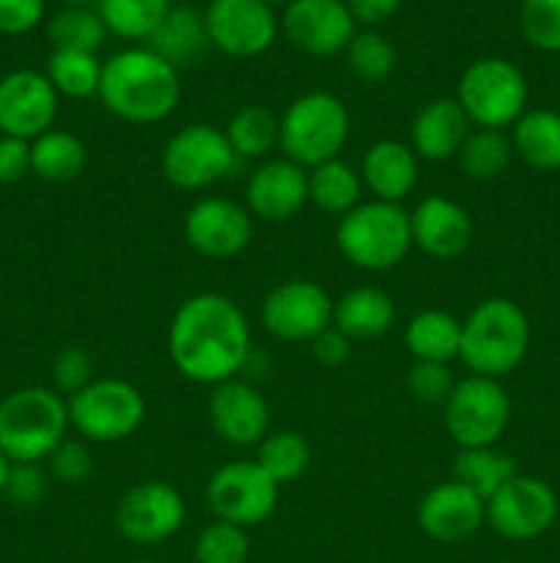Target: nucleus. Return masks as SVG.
<instances>
[{
  "label": "nucleus",
  "mask_w": 560,
  "mask_h": 563,
  "mask_svg": "<svg viewBox=\"0 0 560 563\" xmlns=\"http://www.w3.org/2000/svg\"><path fill=\"white\" fill-rule=\"evenodd\" d=\"M170 9H173V0H102L97 11L113 36L148 42Z\"/></svg>",
  "instance_id": "nucleus-34"
},
{
  "label": "nucleus",
  "mask_w": 560,
  "mask_h": 563,
  "mask_svg": "<svg viewBox=\"0 0 560 563\" xmlns=\"http://www.w3.org/2000/svg\"><path fill=\"white\" fill-rule=\"evenodd\" d=\"M132 563H157V561H132Z\"/></svg>",
  "instance_id": "nucleus-52"
},
{
  "label": "nucleus",
  "mask_w": 560,
  "mask_h": 563,
  "mask_svg": "<svg viewBox=\"0 0 560 563\" xmlns=\"http://www.w3.org/2000/svg\"><path fill=\"white\" fill-rule=\"evenodd\" d=\"M344 53L346 66L360 82H382L395 69V47L377 31H357Z\"/></svg>",
  "instance_id": "nucleus-38"
},
{
  "label": "nucleus",
  "mask_w": 560,
  "mask_h": 563,
  "mask_svg": "<svg viewBox=\"0 0 560 563\" xmlns=\"http://www.w3.org/2000/svg\"><path fill=\"white\" fill-rule=\"evenodd\" d=\"M445 429L459 449L497 445L511 423V399L500 379H456L453 394L445 401Z\"/></svg>",
  "instance_id": "nucleus-10"
},
{
  "label": "nucleus",
  "mask_w": 560,
  "mask_h": 563,
  "mask_svg": "<svg viewBox=\"0 0 560 563\" xmlns=\"http://www.w3.org/2000/svg\"><path fill=\"white\" fill-rule=\"evenodd\" d=\"M530 339V319L519 302L508 297H489L461 319L459 361L475 377L500 379L522 366Z\"/></svg>",
  "instance_id": "nucleus-3"
},
{
  "label": "nucleus",
  "mask_w": 560,
  "mask_h": 563,
  "mask_svg": "<svg viewBox=\"0 0 560 563\" xmlns=\"http://www.w3.org/2000/svg\"><path fill=\"white\" fill-rule=\"evenodd\" d=\"M31 174V141L0 135V185H16Z\"/></svg>",
  "instance_id": "nucleus-46"
},
{
  "label": "nucleus",
  "mask_w": 560,
  "mask_h": 563,
  "mask_svg": "<svg viewBox=\"0 0 560 563\" xmlns=\"http://www.w3.org/2000/svg\"><path fill=\"white\" fill-rule=\"evenodd\" d=\"M456 99L472 126L511 130L527 110V80L505 58H478L461 71Z\"/></svg>",
  "instance_id": "nucleus-8"
},
{
  "label": "nucleus",
  "mask_w": 560,
  "mask_h": 563,
  "mask_svg": "<svg viewBox=\"0 0 560 563\" xmlns=\"http://www.w3.org/2000/svg\"><path fill=\"white\" fill-rule=\"evenodd\" d=\"M236 159H267L280 143V119L267 104H245L225 124Z\"/></svg>",
  "instance_id": "nucleus-32"
},
{
  "label": "nucleus",
  "mask_w": 560,
  "mask_h": 563,
  "mask_svg": "<svg viewBox=\"0 0 560 563\" xmlns=\"http://www.w3.org/2000/svg\"><path fill=\"white\" fill-rule=\"evenodd\" d=\"M184 240L206 258H234L250 245L253 214L231 198H201L184 214Z\"/></svg>",
  "instance_id": "nucleus-18"
},
{
  "label": "nucleus",
  "mask_w": 560,
  "mask_h": 563,
  "mask_svg": "<svg viewBox=\"0 0 560 563\" xmlns=\"http://www.w3.org/2000/svg\"><path fill=\"white\" fill-rule=\"evenodd\" d=\"M558 493L552 484L536 476L511 478L500 493L486 500V522L494 533L511 542H530L544 537L558 520Z\"/></svg>",
  "instance_id": "nucleus-12"
},
{
  "label": "nucleus",
  "mask_w": 560,
  "mask_h": 563,
  "mask_svg": "<svg viewBox=\"0 0 560 563\" xmlns=\"http://www.w3.org/2000/svg\"><path fill=\"white\" fill-rule=\"evenodd\" d=\"M483 522H486V504L456 478L432 487L417 504V526L434 542H467L481 531Z\"/></svg>",
  "instance_id": "nucleus-20"
},
{
  "label": "nucleus",
  "mask_w": 560,
  "mask_h": 563,
  "mask_svg": "<svg viewBox=\"0 0 560 563\" xmlns=\"http://www.w3.org/2000/svg\"><path fill=\"white\" fill-rule=\"evenodd\" d=\"M47 80L53 82L58 97H97L99 82H102V60L97 58V53L53 49V55L47 58Z\"/></svg>",
  "instance_id": "nucleus-35"
},
{
  "label": "nucleus",
  "mask_w": 560,
  "mask_h": 563,
  "mask_svg": "<svg viewBox=\"0 0 560 563\" xmlns=\"http://www.w3.org/2000/svg\"><path fill=\"white\" fill-rule=\"evenodd\" d=\"M472 132V121L456 97H437L423 104L412 119L410 146L417 159L445 163L459 154L467 135Z\"/></svg>",
  "instance_id": "nucleus-23"
},
{
  "label": "nucleus",
  "mask_w": 560,
  "mask_h": 563,
  "mask_svg": "<svg viewBox=\"0 0 560 563\" xmlns=\"http://www.w3.org/2000/svg\"><path fill=\"white\" fill-rule=\"evenodd\" d=\"M9 471H11V462H9V456H5L3 451H0V495H3V489H5V482H9Z\"/></svg>",
  "instance_id": "nucleus-49"
},
{
  "label": "nucleus",
  "mask_w": 560,
  "mask_h": 563,
  "mask_svg": "<svg viewBox=\"0 0 560 563\" xmlns=\"http://www.w3.org/2000/svg\"><path fill=\"white\" fill-rule=\"evenodd\" d=\"M49 374H53V390L64 396V399L80 394L86 385H91L97 379L93 377V357L82 346H66V350H60L55 355Z\"/></svg>",
  "instance_id": "nucleus-42"
},
{
  "label": "nucleus",
  "mask_w": 560,
  "mask_h": 563,
  "mask_svg": "<svg viewBox=\"0 0 560 563\" xmlns=\"http://www.w3.org/2000/svg\"><path fill=\"white\" fill-rule=\"evenodd\" d=\"M349 352H351V341L335 328H327L324 333H318L316 339L311 341V355L318 366H327V368L344 366V363L349 361Z\"/></svg>",
  "instance_id": "nucleus-47"
},
{
  "label": "nucleus",
  "mask_w": 560,
  "mask_h": 563,
  "mask_svg": "<svg viewBox=\"0 0 560 563\" xmlns=\"http://www.w3.org/2000/svg\"><path fill=\"white\" fill-rule=\"evenodd\" d=\"M250 352L253 333L245 311L217 291L187 297L170 319V363L192 383L214 388L239 377Z\"/></svg>",
  "instance_id": "nucleus-1"
},
{
  "label": "nucleus",
  "mask_w": 560,
  "mask_h": 563,
  "mask_svg": "<svg viewBox=\"0 0 560 563\" xmlns=\"http://www.w3.org/2000/svg\"><path fill=\"white\" fill-rule=\"evenodd\" d=\"M97 97L126 124H157L179 104V69L148 47L121 49L102 64Z\"/></svg>",
  "instance_id": "nucleus-2"
},
{
  "label": "nucleus",
  "mask_w": 560,
  "mask_h": 563,
  "mask_svg": "<svg viewBox=\"0 0 560 563\" xmlns=\"http://www.w3.org/2000/svg\"><path fill=\"white\" fill-rule=\"evenodd\" d=\"M88 152L86 143L69 130H47L31 141V174L49 185H66L75 181L86 170Z\"/></svg>",
  "instance_id": "nucleus-29"
},
{
  "label": "nucleus",
  "mask_w": 560,
  "mask_h": 563,
  "mask_svg": "<svg viewBox=\"0 0 560 563\" xmlns=\"http://www.w3.org/2000/svg\"><path fill=\"white\" fill-rule=\"evenodd\" d=\"M412 245L437 262H453L475 236V223L461 203L448 196H428L410 212Z\"/></svg>",
  "instance_id": "nucleus-22"
},
{
  "label": "nucleus",
  "mask_w": 560,
  "mask_h": 563,
  "mask_svg": "<svg viewBox=\"0 0 560 563\" xmlns=\"http://www.w3.org/2000/svg\"><path fill=\"white\" fill-rule=\"evenodd\" d=\"M66 5H75V9H99L102 0H64Z\"/></svg>",
  "instance_id": "nucleus-50"
},
{
  "label": "nucleus",
  "mask_w": 560,
  "mask_h": 563,
  "mask_svg": "<svg viewBox=\"0 0 560 563\" xmlns=\"http://www.w3.org/2000/svg\"><path fill=\"white\" fill-rule=\"evenodd\" d=\"M456 377L448 363L415 361L406 372V390L423 405H445L453 394Z\"/></svg>",
  "instance_id": "nucleus-41"
},
{
  "label": "nucleus",
  "mask_w": 560,
  "mask_h": 563,
  "mask_svg": "<svg viewBox=\"0 0 560 563\" xmlns=\"http://www.w3.org/2000/svg\"><path fill=\"white\" fill-rule=\"evenodd\" d=\"M280 487L256 460H236L217 467L206 482V506L214 520L239 528L267 522L278 509Z\"/></svg>",
  "instance_id": "nucleus-11"
},
{
  "label": "nucleus",
  "mask_w": 560,
  "mask_h": 563,
  "mask_svg": "<svg viewBox=\"0 0 560 563\" xmlns=\"http://www.w3.org/2000/svg\"><path fill=\"white\" fill-rule=\"evenodd\" d=\"M192 555H195V563H247L250 537L245 528L214 520L198 533Z\"/></svg>",
  "instance_id": "nucleus-39"
},
{
  "label": "nucleus",
  "mask_w": 560,
  "mask_h": 563,
  "mask_svg": "<svg viewBox=\"0 0 560 563\" xmlns=\"http://www.w3.org/2000/svg\"><path fill=\"white\" fill-rule=\"evenodd\" d=\"M3 495L14 506L42 504L44 495H47V473L36 462H16V465H11Z\"/></svg>",
  "instance_id": "nucleus-44"
},
{
  "label": "nucleus",
  "mask_w": 560,
  "mask_h": 563,
  "mask_svg": "<svg viewBox=\"0 0 560 563\" xmlns=\"http://www.w3.org/2000/svg\"><path fill=\"white\" fill-rule=\"evenodd\" d=\"M264 3H267L269 9H275V5H289L291 0H264Z\"/></svg>",
  "instance_id": "nucleus-51"
},
{
  "label": "nucleus",
  "mask_w": 560,
  "mask_h": 563,
  "mask_svg": "<svg viewBox=\"0 0 560 563\" xmlns=\"http://www.w3.org/2000/svg\"><path fill=\"white\" fill-rule=\"evenodd\" d=\"M362 187L377 201L401 203L417 185V154L404 141H377L362 157Z\"/></svg>",
  "instance_id": "nucleus-24"
},
{
  "label": "nucleus",
  "mask_w": 560,
  "mask_h": 563,
  "mask_svg": "<svg viewBox=\"0 0 560 563\" xmlns=\"http://www.w3.org/2000/svg\"><path fill=\"white\" fill-rule=\"evenodd\" d=\"M236 163L225 132L203 121L173 132L159 157L163 176L179 190H206L234 174Z\"/></svg>",
  "instance_id": "nucleus-9"
},
{
  "label": "nucleus",
  "mask_w": 560,
  "mask_h": 563,
  "mask_svg": "<svg viewBox=\"0 0 560 563\" xmlns=\"http://www.w3.org/2000/svg\"><path fill=\"white\" fill-rule=\"evenodd\" d=\"M247 212L264 223H283L307 203V170L285 157L264 159L245 185Z\"/></svg>",
  "instance_id": "nucleus-21"
},
{
  "label": "nucleus",
  "mask_w": 560,
  "mask_h": 563,
  "mask_svg": "<svg viewBox=\"0 0 560 563\" xmlns=\"http://www.w3.org/2000/svg\"><path fill=\"white\" fill-rule=\"evenodd\" d=\"M58 99V91L42 71H9L0 80V135L36 141L55 126Z\"/></svg>",
  "instance_id": "nucleus-16"
},
{
  "label": "nucleus",
  "mask_w": 560,
  "mask_h": 563,
  "mask_svg": "<svg viewBox=\"0 0 560 563\" xmlns=\"http://www.w3.org/2000/svg\"><path fill=\"white\" fill-rule=\"evenodd\" d=\"M333 297L311 278H291L269 289L261 306V322L269 335L289 344H311L333 328Z\"/></svg>",
  "instance_id": "nucleus-13"
},
{
  "label": "nucleus",
  "mask_w": 560,
  "mask_h": 563,
  "mask_svg": "<svg viewBox=\"0 0 560 563\" xmlns=\"http://www.w3.org/2000/svg\"><path fill=\"white\" fill-rule=\"evenodd\" d=\"M69 429V407L53 388L31 385L0 401V451L11 465L44 462Z\"/></svg>",
  "instance_id": "nucleus-5"
},
{
  "label": "nucleus",
  "mask_w": 560,
  "mask_h": 563,
  "mask_svg": "<svg viewBox=\"0 0 560 563\" xmlns=\"http://www.w3.org/2000/svg\"><path fill=\"white\" fill-rule=\"evenodd\" d=\"M44 462H47L49 476L60 484H82L93 473V456L86 440H60Z\"/></svg>",
  "instance_id": "nucleus-43"
},
{
  "label": "nucleus",
  "mask_w": 560,
  "mask_h": 563,
  "mask_svg": "<svg viewBox=\"0 0 560 563\" xmlns=\"http://www.w3.org/2000/svg\"><path fill=\"white\" fill-rule=\"evenodd\" d=\"M209 47L212 42H209L203 14H198L190 5H173L148 38V49L168 60L173 69L198 66L206 58Z\"/></svg>",
  "instance_id": "nucleus-26"
},
{
  "label": "nucleus",
  "mask_w": 560,
  "mask_h": 563,
  "mask_svg": "<svg viewBox=\"0 0 560 563\" xmlns=\"http://www.w3.org/2000/svg\"><path fill=\"white\" fill-rule=\"evenodd\" d=\"M395 322V302L379 286H357L333 302V328L349 341L382 339Z\"/></svg>",
  "instance_id": "nucleus-25"
},
{
  "label": "nucleus",
  "mask_w": 560,
  "mask_h": 563,
  "mask_svg": "<svg viewBox=\"0 0 560 563\" xmlns=\"http://www.w3.org/2000/svg\"><path fill=\"white\" fill-rule=\"evenodd\" d=\"M108 27L102 16L93 9H75L66 5L47 22V38L53 49H80V53H97L102 47Z\"/></svg>",
  "instance_id": "nucleus-37"
},
{
  "label": "nucleus",
  "mask_w": 560,
  "mask_h": 563,
  "mask_svg": "<svg viewBox=\"0 0 560 563\" xmlns=\"http://www.w3.org/2000/svg\"><path fill=\"white\" fill-rule=\"evenodd\" d=\"M335 245L340 256L366 273H384L399 267L412 251L410 212L401 203L360 201L351 212L338 218Z\"/></svg>",
  "instance_id": "nucleus-4"
},
{
  "label": "nucleus",
  "mask_w": 560,
  "mask_h": 563,
  "mask_svg": "<svg viewBox=\"0 0 560 563\" xmlns=\"http://www.w3.org/2000/svg\"><path fill=\"white\" fill-rule=\"evenodd\" d=\"M256 462L278 487H285V484L305 476L307 465H311V445L294 429H280V432H269L258 443Z\"/></svg>",
  "instance_id": "nucleus-36"
},
{
  "label": "nucleus",
  "mask_w": 560,
  "mask_h": 563,
  "mask_svg": "<svg viewBox=\"0 0 560 563\" xmlns=\"http://www.w3.org/2000/svg\"><path fill=\"white\" fill-rule=\"evenodd\" d=\"M283 33L305 55L329 58L349 47L357 20L346 0H291L283 11Z\"/></svg>",
  "instance_id": "nucleus-17"
},
{
  "label": "nucleus",
  "mask_w": 560,
  "mask_h": 563,
  "mask_svg": "<svg viewBox=\"0 0 560 563\" xmlns=\"http://www.w3.org/2000/svg\"><path fill=\"white\" fill-rule=\"evenodd\" d=\"M44 20V0H0V33L22 36Z\"/></svg>",
  "instance_id": "nucleus-45"
},
{
  "label": "nucleus",
  "mask_w": 560,
  "mask_h": 563,
  "mask_svg": "<svg viewBox=\"0 0 560 563\" xmlns=\"http://www.w3.org/2000/svg\"><path fill=\"white\" fill-rule=\"evenodd\" d=\"M519 27L530 47L560 53V0H522Z\"/></svg>",
  "instance_id": "nucleus-40"
},
{
  "label": "nucleus",
  "mask_w": 560,
  "mask_h": 563,
  "mask_svg": "<svg viewBox=\"0 0 560 563\" xmlns=\"http://www.w3.org/2000/svg\"><path fill=\"white\" fill-rule=\"evenodd\" d=\"M351 119L335 93L307 91L280 115V152L305 170L340 157L349 141Z\"/></svg>",
  "instance_id": "nucleus-6"
},
{
  "label": "nucleus",
  "mask_w": 560,
  "mask_h": 563,
  "mask_svg": "<svg viewBox=\"0 0 560 563\" xmlns=\"http://www.w3.org/2000/svg\"><path fill=\"white\" fill-rule=\"evenodd\" d=\"M206 410L214 432L234 449H253L269 434V405L247 379L214 385Z\"/></svg>",
  "instance_id": "nucleus-19"
},
{
  "label": "nucleus",
  "mask_w": 560,
  "mask_h": 563,
  "mask_svg": "<svg viewBox=\"0 0 560 563\" xmlns=\"http://www.w3.org/2000/svg\"><path fill=\"white\" fill-rule=\"evenodd\" d=\"M69 427L86 443H121L146 421V399L132 383L119 377L93 379L66 399Z\"/></svg>",
  "instance_id": "nucleus-7"
},
{
  "label": "nucleus",
  "mask_w": 560,
  "mask_h": 563,
  "mask_svg": "<svg viewBox=\"0 0 560 563\" xmlns=\"http://www.w3.org/2000/svg\"><path fill=\"white\" fill-rule=\"evenodd\" d=\"M203 22L212 47L228 58L264 55L278 36V16L264 0H209Z\"/></svg>",
  "instance_id": "nucleus-15"
},
{
  "label": "nucleus",
  "mask_w": 560,
  "mask_h": 563,
  "mask_svg": "<svg viewBox=\"0 0 560 563\" xmlns=\"http://www.w3.org/2000/svg\"><path fill=\"white\" fill-rule=\"evenodd\" d=\"M362 176L340 157L307 170V201L322 212L344 218L360 203Z\"/></svg>",
  "instance_id": "nucleus-30"
},
{
  "label": "nucleus",
  "mask_w": 560,
  "mask_h": 563,
  "mask_svg": "<svg viewBox=\"0 0 560 563\" xmlns=\"http://www.w3.org/2000/svg\"><path fill=\"white\" fill-rule=\"evenodd\" d=\"M514 476H519L514 456L500 451L497 445L486 449H459L453 462V478L478 495L486 504L494 493L505 487Z\"/></svg>",
  "instance_id": "nucleus-31"
},
{
  "label": "nucleus",
  "mask_w": 560,
  "mask_h": 563,
  "mask_svg": "<svg viewBox=\"0 0 560 563\" xmlns=\"http://www.w3.org/2000/svg\"><path fill=\"white\" fill-rule=\"evenodd\" d=\"M346 5L362 25H382L399 11L401 0H346Z\"/></svg>",
  "instance_id": "nucleus-48"
},
{
  "label": "nucleus",
  "mask_w": 560,
  "mask_h": 563,
  "mask_svg": "<svg viewBox=\"0 0 560 563\" xmlns=\"http://www.w3.org/2000/svg\"><path fill=\"white\" fill-rule=\"evenodd\" d=\"M404 344L415 361L450 363L461 350V319L443 308H426L406 324Z\"/></svg>",
  "instance_id": "nucleus-28"
},
{
  "label": "nucleus",
  "mask_w": 560,
  "mask_h": 563,
  "mask_svg": "<svg viewBox=\"0 0 560 563\" xmlns=\"http://www.w3.org/2000/svg\"><path fill=\"white\" fill-rule=\"evenodd\" d=\"M187 517L184 498L168 482H141L121 495L115 528L132 544H163L181 531Z\"/></svg>",
  "instance_id": "nucleus-14"
},
{
  "label": "nucleus",
  "mask_w": 560,
  "mask_h": 563,
  "mask_svg": "<svg viewBox=\"0 0 560 563\" xmlns=\"http://www.w3.org/2000/svg\"><path fill=\"white\" fill-rule=\"evenodd\" d=\"M461 170L475 181H492L508 170L514 159V146L505 130H486V126H472L464 146L456 154Z\"/></svg>",
  "instance_id": "nucleus-33"
},
{
  "label": "nucleus",
  "mask_w": 560,
  "mask_h": 563,
  "mask_svg": "<svg viewBox=\"0 0 560 563\" xmlns=\"http://www.w3.org/2000/svg\"><path fill=\"white\" fill-rule=\"evenodd\" d=\"M514 157L536 170H560V113L536 108L525 110L522 119L511 126Z\"/></svg>",
  "instance_id": "nucleus-27"
}]
</instances>
